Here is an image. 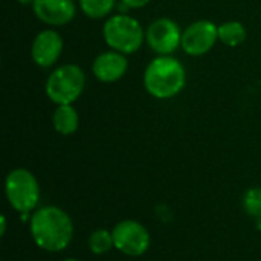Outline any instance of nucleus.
Returning <instances> with one entry per match:
<instances>
[{
    "mask_svg": "<svg viewBox=\"0 0 261 261\" xmlns=\"http://www.w3.org/2000/svg\"><path fill=\"white\" fill-rule=\"evenodd\" d=\"M31 236L43 251L60 252L72 242L73 223L63 210L43 206L31 217Z\"/></svg>",
    "mask_w": 261,
    "mask_h": 261,
    "instance_id": "obj_1",
    "label": "nucleus"
},
{
    "mask_svg": "<svg viewBox=\"0 0 261 261\" xmlns=\"http://www.w3.org/2000/svg\"><path fill=\"white\" fill-rule=\"evenodd\" d=\"M185 69L173 57H158L145 69L144 84L147 92L159 99L176 96L185 86Z\"/></svg>",
    "mask_w": 261,
    "mask_h": 261,
    "instance_id": "obj_2",
    "label": "nucleus"
},
{
    "mask_svg": "<svg viewBox=\"0 0 261 261\" xmlns=\"http://www.w3.org/2000/svg\"><path fill=\"white\" fill-rule=\"evenodd\" d=\"M106 43L121 54L136 52L144 41V29L130 15L118 14L110 17L102 29Z\"/></svg>",
    "mask_w": 261,
    "mask_h": 261,
    "instance_id": "obj_3",
    "label": "nucleus"
},
{
    "mask_svg": "<svg viewBox=\"0 0 261 261\" xmlns=\"http://www.w3.org/2000/svg\"><path fill=\"white\" fill-rule=\"evenodd\" d=\"M86 76L81 67L75 64H64L54 70L46 81V95L58 106L75 102L83 93Z\"/></svg>",
    "mask_w": 261,
    "mask_h": 261,
    "instance_id": "obj_4",
    "label": "nucleus"
},
{
    "mask_svg": "<svg viewBox=\"0 0 261 261\" xmlns=\"http://www.w3.org/2000/svg\"><path fill=\"white\" fill-rule=\"evenodd\" d=\"M5 193L11 206L21 214L31 213L40 199L38 182L35 176L24 168L12 170L8 174L5 182Z\"/></svg>",
    "mask_w": 261,
    "mask_h": 261,
    "instance_id": "obj_5",
    "label": "nucleus"
},
{
    "mask_svg": "<svg viewBox=\"0 0 261 261\" xmlns=\"http://www.w3.org/2000/svg\"><path fill=\"white\" fill-rule=\"evenodd\" d=\"M113 243L118 251L128 257H139L150 246V234L145 226L135 220H122L113 229Z\"/></svg>",
    "mask_w": 261,
    "mask_h": 261,
    "instance_id": "obj_6",
    "label": "nucleus"
},
{
    "mask_svg": "<svg viewBox=\"0 0 261 261\" xmlns=\"http://www.w3.org/2000/svg\"><path fill=\"white\" fill-rule=\"evenodd\" d=\"M219 38V28L210 20L191 23L182 34V47L188 55L199 57L211 50Z\"/></svg>",
    "mask_w": 261,
    "mask_h": 261,
    "instance_id": "obj_7",
    "label": "nucleus"
},
{
    "mask_svg": "<svg viewBox=\"0 0 261 261\" xmlns=\"http://www.w3.org/2000/svg\"><path fill=\"white\" fill-rule=\"evenodd\" d=\"M147 41L154 52L168 55L182 44V32L176 21L170 18H159L148 26Z\"/></svg>",
    "mask_w": 261,
    "mask_h": 261,
    "instance_id": "obj_8",
    "label": "nucleus"
},
{
    "mask_svg": "<svg viewBox=\"0 0 261 261\" xmlns=\"http://www.w3.org/2000/svg\"><path fill=\"white\" fill-rule=\"evenodd\" d=\"M63 40L58 32L46 29L40 32L32 43V60L40 67H50L61 55Z\"/></svg>",
    "mask_w": 261,
    "mask_h": 261,
    "instance_id": "obj_9",
    "label": "nucleus"
},
{
    "mask_svg": "<svg viewBox=\"0 0 261 261\" xmlns=\"http://www.w3.org/2000/svg\"><path fill=\"white\" fill-rule=\"evenodd\" d=\"M32 8L41 21L54 26L67 24L75 17L73 0H35Z\"/></svg>",
    "mask_w": 261,
    "mask_h": 261,
    "instance_id": "obj_10",
    "label": "nucleus"
},
{
    "mask_svg": "<svg viewBox=\"0 0 261 261\" xmlns=\"http://www.w3.org/2000/svg\"><path fill=\"white\" fill-rule=\"evenodd\" d=\"M127 60L121 52H104L93 61V73L102 83H113L122 78L127 70Z\"/></svg>",
    "mask_w": 261,
    "mask_h": 261,
    "instance_id": "obj_11",
    "label": "nucleus"
},
{
    "mask_svg": "<svg viewBox=\"0 0 261 261\" xmlns=\"http://www.w3.org/2000/svg\"><path fill=\"white\" fill-rule=\"evenodd\" d=\"M52 122H54L55 130L60 135L69 136V135L76 132L80 118H78L76 110L70 104H64V106H58L57 107V110L54 112Z\"/></svg>",
    "mask_w": 261,
    "mask_h": 261,
    "instance_id": "obj_12",
    "label": "nucleus"
},
{
    "mask_svg": "<svg viewBox=\"0 0 261 261\" xmlns=\"http://www.w3.org/2000/svg\"><path fill=\"white\" fill-rule=\"evenodd\" d=\"M219 38L226 46L236 47L246 38V29L240 21H226L219 26Z\"/></svg>",
    "mask_w": 261,
    "mask_h": 261,
    "instance_id": "obj_13",
    "label": "nucleus"
},
{
    "mask_svg": "<svg viewBox=\"0 0 261 261\" xmlns=\"http://www.w3.org/2000/svg\"><path fill=\"white\" fill-rule=\"evenodd\" d=\"M115 248L113 234L107 229H96L89 237V249L96 255H104Z\"/></svg>",
    "mask_w": 261,
    "mask_h": 261,
    "instance_id": "obj_14",
    "label": "nucleus"
},
{
    "mask_svg": "<svg viewBox=\"0 0 261 261\" xmlns=\"http://www.w3.org/2000/svg\"><path fill=\"white\" fill-rule=\"evenodd\" d=\"M80 6L90 18H102L113 9L115 0H80Z\"/></svg>",
    "mask_w": 261,
    "mask_h": 261,
    "instance_id": "obj_15",
    "label": "nucleus"
},
{
    "mask_svg": "<svg viewBox=\"0 0 261 261\" xmlns=\"http://www.w3.org/2000/svg\"><path fill=\"white\" fill-rule=\"evenodd\" d=\"M243 208L257 222L261 220V187L251 188L246 191L243 197Z\"/></svg>",
    "mask_w": 261,
    "mask_h": 261,
    "instance_id": "obj_16",
    "label": "nucleus"
},
{
    "mask_svg": "<svg viewBox=\"0 0 261 261\" xmlns=\"http://www.w3.org/2000/svg\"><path fill=\"white\" fill-rule=\"evenodd\" d=\"M150 0H122V3L128 8H142L148 3Z\"/></svg>",
    "mask_w": 261,
    "mask_h": 261,
    "instance_id": "obj_17",
    "label": "nucleus"
},
{
    "mask_svg": "<svg viewBox=\"0 0 261 261\" xmlns=\"http://www.w3.org/2000/svg\"><path fill=\"white\" fill-rule=\"evenodd\" d=\"M5 231H6V217L2 216V236H5Z\"/></svg>",
    "mask_w": 261,
    "mask_h": 261,
    "instance_id": "obj_18",
    "label": "nucleus"
},
{
    "mask_svg": "<svg viewBox=\"0 0 261 261\" xmlns=\"http://www.w3.org/2000/svg\"><path fill=\"white\" fill-rule=\"evenodd\" d=\"M18 2H20L21 5H29V3H34L35 0H18Z\"/></svg>",
    "mask_w": 261,
    "mask_h": 261,
    "instance_id": "obj_19",
    "label": "nucleus"
},
{
    "mask_svg": "<svg viewBox=\"0 0 261 261\" xmlns=\"http://www.w3.org/2000/svg\"><path fill=\"white\" fill-rule=\"evenodd\" d=\"M257 228H258V229H261V220H258V222H257Z\"/></svg>",
    "mask_w": 261,
    "mask_h": 261,
    "instance_id": "obj_20",
    "label": "nucleus"
},
{
    "mask_svg": "<svg viewBox=\"0 0 261 261\" xmlns=\"http://www.w3.org/2000/svg\"><path fill=\"white\" fill-rule=\"evenodd\" d=\"M64 261H80V260H75V258H67V260Z\"/></svg>",
    "mask_w": 261,
    "mask_h": 261,
    "instance_id": "obj_21",
    "label": "nucleus"
}]
</instances>
